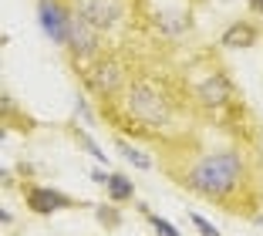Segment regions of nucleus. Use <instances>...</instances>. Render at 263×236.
Instances as JSON below:
<instances>
[{
  "instance_id": "11",
  "label": "nucleus",
  "mask_w": 263,
  "mask_h": 236,
  "mask_svg": "<svg viewBox=\"0 0 263 236\" xmlns=\"http://www.w3.org/2000/svg\"><path fill=\"white\" fill-rule=\"evenodd\" d=\"M115 145L122 149V155L132 162V166H139V169H148V166H152V162H148V155H145V152H139L135 145H128L125 138H115Z\"/></svg>"
},
{
  "instance_id": "10",
  "label": "nucleus",
  "mask_w": 263,
  "mask_h": 236,
  "mask_svg": "<svg viewBox=\"0 0 263 236\" xmlns=\"http://www.w3.org/2000/svg\"><path fill=\"white\" fill-rule=\"evenodd\" d=\"M105 186H108V196L115 199V203H128V199L135 196V186H132V179H128V175H122V172H111Z\"/></svg>"
},
{
  "instance_id": "6",
  "label": "nucleus",
  "mask_w": 263,
  "mask_h": 236,
  "mask_svg": "<svg viewBox=\"0 0 263 236\" xmlns=\"http://www.w3.org/2000/svg\"><path fill=\"white\" fill-rule=\"evenodd\" d=\"M74 10L98 31H111L122 21V0H74Z\"/></svg>"
},
{
  "instance_id": "12",
  "label": "nucleus",
  "mask_w": 263,
  "mask_h": 236,
  "mask_svg": "<svg viewBox=\"0 0 263 236\" xmlns=\"http://www.w3.org/2000/svg\"><path fill=\"white\" fill-rule=\"evenodd\" d=\"M189 220H193V226L199 229L202 236H219V233H216V226H213V223H209L206 216H199V213H196V209H193V213H189Z\"/></svg>"
},
{
  "instance_id": "4",
  "label": "nucleus",
  "mask_w": 263,
  "mask_h": 236,
  "mask_svg": "<svg viewBox=\"0 0 263 236\" xmlns=\"http://www.w3.org/2000/svg\"><path fill=\"white\" fill-rule=\"evenodd\" d=\"M37 17L44 34L54 44H68V31H71V17H74V7L64 4V0H37Z\"/></svg>"
},
{
  "instance_id": "14",
  "label": "nucleus",
  "mask_w": 263,
  "mask_h": 236,
  "mask_svg": "<svg viewBox=\"0 0 263 236\" xmlns=\"http://www.w3.org/2000/svg\"><path fill=\"white\" fill-rule=\"evenodd\" d=\"M250 10H256V14H263V0H250Z\"/></svg>"
},
{
  "instance_id": "13",
  "label": "nucleus",
  "mask_w": 263,
  "mask_h": 236,
  "mask_svg": "<svg viewBox=\"0 0 263 236\" xmlns=\"http://www.w3.org/2000/svg\"><path fill=\"white\" fill-rule=\"evenodd\" d=\"M148 223H152V229H155L159 236H179V229L172 226V223H165L162 216H148Z\"/></svg>"
},
{
  "instance_id": "8",
  "label": "nucleus",
  "mask_w": 263,
  "mask_h": 236,
  "mask_svg": "<svg viewBox=\"0 0 263 236\" xmlns=\"http://www.w3.org/2000/svg\"><path fill=\"white\" fill-rule=\"evenodd\" d=\"M230 98H233V84L226 81L223 75H209L206 81L199 84V101L206 108H219V105H226Z\"/></svg>"
},
{
  "instance_id": "7",
  "label": "nucleus",
  "mask_w": 263,
  "mask_h": 236,
  "mask_svg": "<svg viewBox=\"0 0 263 236\" xmlns=\"http://www.w3.org/2000/svg\"><path fill=\"white\" fill-rule=\"evenodd\" d=\"M27 203H31L34 213L51 216V213H58V209H64L71 199L64 196V192H58V189H47V186H34V189H27Z\"/></svg>"
},
{
  "instance_id": "1",
  "label": "nucleus",
  "mask_w": 263,
  "mask_h": 236,
  "mask_svg": "<svg viewBox=\"0 0 263 236\" xmlns=\"http://www.w3.org/2000/svg\"><path fill=\"white\" fill-rule=\"evenodd\" d=\"M247 183V169L236 152H209L196 159L186 172V186L196 189L199 196L216 199V203H230Z\"/></svg>"
},
{
  "instance_id": "5",
  "label": "nucleus",
  "mask_w": 263,
  "mask_h": 236,
  "mask_svg": "<svg viewBox=\"0 0 263 236\" xmlns=\"http://www.w3.org/2000/svg\"><path fill=\"white\" fill-rule=\"evenodd\" d=\"M64 47L71 51V58H74L78 64L91 61L95 54H98V27L88 24L85 17L74 10V17H71V31H68V44Z\"/></svg>"
},
{
  "instance_id": "15",
  "label": "nucleus",
  "mask_w": 263,
  "mask_h": 236,
  "mask_svg": "<svg viewBox=\"0 0 263 236\" xmlns=\"http://www.w3.org/2000/svg\"><path fill=\"white\" fill-rule=\"evenodd\" d=\"M260 223H263V220H260Z\"/></svg>"
},
{
  "instance_id": "3",
  "label": "nucleus",
  "mask_w": 263,
  "mask_h": 236,
  "mask_svg": "<svg viewBox=\"0 0 263 236\" xmlns=\"http://www.w3.org/2000/svg\"><path fill=\"white\" fill-rule=\"evenodd\" d=\"M85 84L98 95V98H115V95L125 88V68L115 61V58H98V61L88 64Z\"/></svg>"
},
{
  "instance_id": "9",
  "label": "nucleus",
  "mask_w": 263,
  "mask_h": 236,
  "mask_svg": "<svg viewBox=\"0 0 263 236\" xmlns=\"http://www.w3.org/2000/svg\"><path fill=\"white\" fill-rule=\"evenodd\" d=\"M256 24H250V21H236V24H230L223 31V38H219V44L223 47H233V51H240V47H250L256 41Z\"/></svg>"
},
{
  "instance_id": "2",
  "label": "nucleus",
  "mask_w": 263,
  "mask_h": 236,
  "mask_svg": "<svg viewBox=\"0 0 263 236\" xmlns=\"http://www.w3.org/2000/svg\"><path fill=\"white\" fill-rule=\"evenodd\" d=\"M125 105H128V115L135 118V122H142V125H152V129L169 125V105H165V98L145 81L128 84Z\"/></svg>"
}]
</instances>
